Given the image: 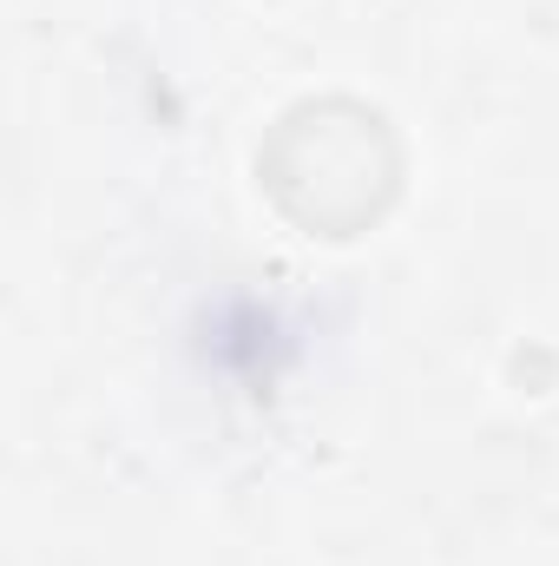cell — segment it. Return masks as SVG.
<instances>
[{"instance_id":"obj_1","label":"cell","mask_w":559,"mask_h":566,"mask_svg":"<svg viewBox=\"0 0 559 566\" xmlns=\"http://www.w3.org/2000/svg\"><path fill=\"white\" fill-rule=\"evenodd\" d=\"M402 139L382 106L356 93H316L283 106L257 145V185L309 238H362L402 198Z\"/></svg>"}]
</instances>
